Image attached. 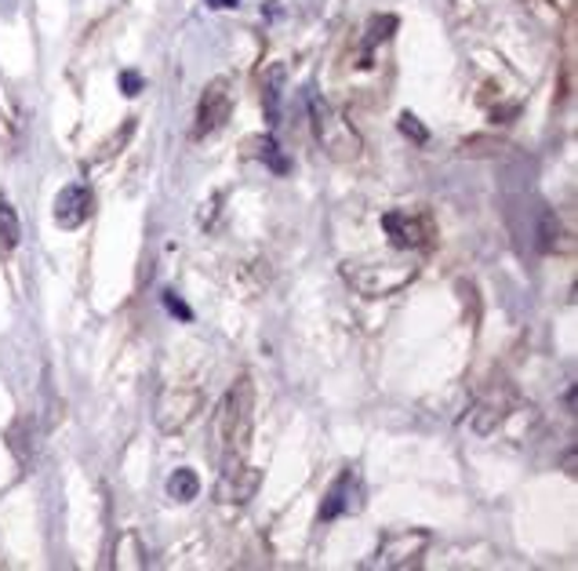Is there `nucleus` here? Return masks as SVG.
<instances>
[{
	"label": "nucleus",
	"instance_id": "nucleus-1",
	"mask_svg": "<svg viewBox=\"0 0 578 571\" xmlns=\"http://www.w3.org/2000/svg\"><path fill=\"white\" fill-rule=\"evenodd\" d=\"M230 106H233L230 81H225V77L211 81L204 88V98H200V106H197V128H193L197 139H204V135L219 131L222 124L230 120Z\"/></svg>",
	"mask_w": 578,
	"mask_h": 571
},
{
	"label": "nucleus",
	"instance_id": "nucleus-2",
	"mask_svg": "<svg viewBox=\"0 0 578 571\" xmlns=\"http://www.w3.org/2000/svg\"><path fill=\"white\" fill-rule=\"evenodd\" d=\"M360 495H364L360 474H357V469H346V474L332 484V491L324 495L320 520H335V517H343V514H357L360 510Z\"/></svg>",
	"mask_w": 578,
	"mask_h": 571
},
{
	"label": "nucleus",
	"instance_id": "nucleus-3",
	"mask_svg": "<svg viewBox=\"0 0 578 571\" xmlns=\"http://www.w3.org/2000/svg\"><path fill=\"white\" fill-rule=\"evenodd\" d=\"M87 215H92V190L84 182H73L55 197V222L62 230H77Z\"/></svg>",
	"mask_w": 578,
	"mask_h": 571
},
{
	"label": "nucleus",
	"instance_id": "nucleus-4",
	"mask_svg": "<svg viewBox=\"0 0 578 571\" xmlns=\"http://www.w3.org/2000/svg\"><path fill=\"white\" fill-rule=\"evenodd\" d=\"M425 542H430V536H425V531H419V536H411V531H404V536H393L379 550V564H386V568H404V564H411L414 557L422 553Z\"/></svg>",
	"mask_w": 578,
	"mask_h": 571
},
{
	"label": "nucleus",
	"instance_id": "nucleus-5",
	"mask_svg": "<svg viewBox=\"0 0 578 571\" xmlns=\"http://www.w3.org/2000/svg\"><path fill=\"white\" fill-rule=\"evenodd\" d=\"M382 226L397 247H419L422 244V222L404 215V211H389V215H382Z\"/></svg>",
	"mask_w": 578,
	"mask_h": 571
},
{
	"label": "nucleus",
	"instance_id": "nucleus-6",
	"mask_svg": "<svg viewBox=\"0 0 578 571\" xmlns=\"http://www.w3.org/2000/svg\"><path fill=\"white\" fill-rule=\"evenodd\" d=\"M168 495L175 503H190L200 495V477L193 474V469H175V474L168 477Z\"/></svg>",
	"mask_w": 578,
	"mask_h": 571
},
{
	"label": "nucleus",
	"instance_id": "nucleus-7",
	"mask_svg": "<svg viewBox=\"0 0 578 571\" xmlns=\"http://www.w3.org/2000/svg\"><path fill=\"white\" fill-rule=\"evenodd\" d=\"M281 84H284V66H273L266 77V117L270 124H276L281 117Z\"/></svg>",
	"mask_w": 578,
	"mask_h": 571
},
{
	"label": "nucleus",
	"instance_id": "nucleus-8",
	"mask_svg": "<svg viewBox=\"0 0 578 571\" xmlns=\"http://www.w3.org/2000/svg\"><path fill=\"white\" fill-rule=\"evenodd\" d=\"M19 244V219L8 204H0V252H11Z\"/></svg>",
	"mask_w": 578,
	"mask_h": 571
},
{
	"label": "nucleus",
	"instance_id": "nucleus-9",
	"mask_svg": "<svg viewBox=\"0 0 578 571\" xmlns=\"http://www.w3.org/2000/svg\"><path fill=\"white\" fill-rule=\"evenodd\" d=\"M262 160H266V165L276 171V176H284V171H287V160L281 157V150H276V142H273V139L262 142Z\"/></svg>",
	"mask_w": 578,
	"mask_h": 571
},
{
	"label": "nucleus",
	"instance_id": "nucleus-10",
	"mask_svg": "<svg viewBox=\"0 0 578 571\" xmlns=\"http://www.w3.org/2000/svg\"><path fill=\"white\" fill-rule=\"evenodd\" d=\"M400 131H404L408 139H414V142H425V139H430V131H425L422 124L414 120L411 114H404V117H400Z\"/></svg>",
	"mask_w": 578,
	"mask_h": 571
},
{
	"label": "nucleus",
	"instance_id": "nucleus-11",
	"mask_svg": "<svg viewBox=\"0 0 578 571\" xmlns=\"http://www.w3.org/2000/svg\"><path fill=\"white\" fill-rule=\"evenodd\" d=\"M165 306H168V314H171V317H179V320H193V309L186 306L175 292H165Z\"/></svg>",
	"mask_w": 578,
	"mask_h": 571
},
{
	"label": "nucleus",
	"instance_id": "nucleus-12",
	"mask_svg": "<svg viewBox=\"0 0 578 571\" xmlns=\"http://www.w3.org/2000/svg\"><path fill=\"white\" fill-rule=\"evenodd\" d=\"M120 88H124V95H138L143 92V77H138V73H120Z\"/></svg>",
	"mask_w": 578,
	"mask_h": 571
}]
</instances>
